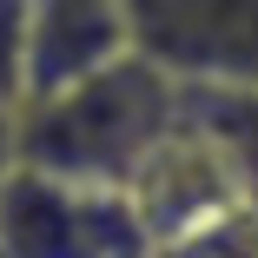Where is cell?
<instances>
[{
	"label": "cell",
	"instance_id": "8992f818",
	"mask_svg": "<svg viewBox=\"0 0 258 258\" xmlns=\"http://www.w3.org/2000/svg\"><path fill=\"white\" fill-rule=\"evenodd\" d=\"M146 258H258L251 251V205H238V212L212 219V225H192L166 245H152Z\"/></svg>",
	"mask_w": 258,
	"mask_h": 258
},
{
	"label": "cell",
	"instance_id": "52a82bcc",
	"mask_svg": "<svg viewBox=\"0 0 258 258\" xmlns=\"http://www.w3.org/2000/svg\"><path fill=\"white\" fill-rule=\"evenodd\" d=\"M20 60H27V0H0V99L20 106Z\"/></svg>",
	"mask_w": 258,
	"mask_h": 258
},
{
	"label": "cell",
	"instance_id": "5b68a950",
	"mask_svg": "<svg viewBox=\"0 0 258 258\" xmlns=\"http://www.w3.org/2000/svg\"><path fill=\"white\" fill-rule=\"evenodd\" d=\"M126 14L119 0H27V60H20V99L60 93L73 80H93L99 67L126 60Z\"/></svg>",
	"mask_w": 258,
	"mask_h": 258
},
{
	"label": "cell",
	"instance_id": "ba28073f",
	"mask_svg": "<svg viewBox=\"0 0 258 258\" xmlns=\"http://www.w3.org/2000/svg\"><path fill=\"white\" fill-rule=\"evenodd\" d=\"M14 126H20V106H14V99H0V185H7L14 166H20V139H14Z\"/></svg>",
	"mask_w": 258,
	"mask_h": 258
},
{
	"label": "cell",
	"instance_id": "7a4b0ae2",
	"mask_svg": "<svg viewBox=\"0 0 258 258\" xmlns=\"http://www.w3.org/2000/svg\"><path fill=\"white\" fill-rule=\"evenodd\" d=\"M126 212L146 232V251L166 245L192 225H212L238 205H251V146L212 139L172 113V133L139 159V172L126 179Z\"/></svg>",
	"mask_w": 258,
	"mask_h": 258
},
{
	"label": "cell",
	"instance_id": "6da1fadb",
	"mask_svg": "<svg viewBox=\"0 0 258 258\" xmlns=\"http://www.w3.org/2000/svg\"><path fill=\"white\" fill-rule=\"evenodd\" d=\"M179 113V86L146 67V60H113L93 80H73L60 93L20 99V166L46 179H73L99 192H126L139 159L172 133Z\"/></svg>",
	"mask_w": 258,
	"mask_h": 258
},
{
	"label": "cell",
	"instance_id": "3957f363",
	"mask_svg": "<svg viewBox=\"0 0 258 258\" xmlns=\"http://www.w3.org/2000/svg\"><path fill=\"white\" fill-rule=\"evenodd\" d=\"M0 258H146V232L119 192L14 166L0 185Z\"/></svg>",
	"mask_w": 258,
	"mask_h": 258
},
{
	"label": "cell",
	"instance_id": "277c9868",
	"mask_svg": "<svg viewBox=\"0 0 258 258\" xmlns=\"http://www.w3.org/2000/svg\"><path fill=\"white\" fill-rule=\"evenodd\" d=\"M133 60L166 80H251L258 0H119Z\"/></svg>",
	"mask_w": 258,
	"mask_h": 258
}]
</instances>
